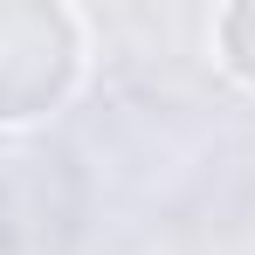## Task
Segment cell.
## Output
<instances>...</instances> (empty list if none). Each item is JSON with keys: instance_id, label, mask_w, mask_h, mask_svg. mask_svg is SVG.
Instances as JSON below:
<instances>
[{"instance_id": "cell-1", "label": "cell", "mask_w": 255, "mask_h": 255, "mask_svg": "<svg viewBox=\"0 0 255 255\" xmlns=\"http://www.w3.org/2000/svg\"><path fill=\"white\" fill-rule=\"evenodd\" d=\"M83 76L76 14L55 0H0V125H35Z\"/></svg>"}, {"instance_id": "cell-2", "label": "cell", "mask_w": 255, "mask_h": 255, "mask_svg": "<svg viewBox=\"0 0 255 255\" xmlns=\"http://www.w3.org/2000/svg\"><path fill=\"white\" fill-rule=\"evenodd\" d=\"M214 42H221L228 76H242V83L255 90V0H235V7L214 21Z\"/></svg>"}]
</instances>
